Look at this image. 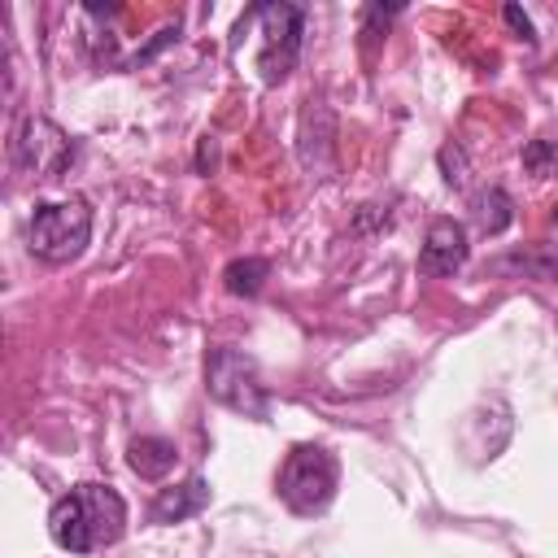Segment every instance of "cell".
<instances>
[{"mask_svg": "<svg viewBox=\"0 0 558 558\" xmlns=\"http://www.w3.org/2000/svg\"><path fill=\"white\" fill-rule=\"evenodd\" d=\"M523 166H527L532 174H549V170L558 166V144H549V140H532V144L523 148Z\"/></svg>", "mask_w": 558, "mask_h": 558, "instance_id": "cell-14", "label": "cell"}, {"mask_svg": "<svg viewBox=\"0 0 558 558\" xmlns=\"http://www.w3.org/2000/svg\"><path fill=\"white\" fill-rule=\"evenodd\" d=\"M266 275H270V262L266 257H235L222 270V283H227L231 296H257L262 283H266Z\"/></svg>", "mask_w": 558, "mask_h": 558, "instance_id": "cell-12", "label": "cell"}, {"mask_svg": "<svg viewBox=\"0 0 558 558\" xmlns=\"http://www.w3.org/2000/svg\"><path fill=\"white\" fill-rule=\"evenodd\" d=\"M205 388L218 405L244 414V418H270V392L262 384L257 362L244 349H209L205 357Z\"/></svg>", "mask_w": 558, "mask_h": 558, "instance_id": "cell-2", "label": "cell"}, {"mask_svg": "<svg viewBox=\"0 0 558 558\" xmlns=\"http://www.w3.org/2000/svg\"><path fill=\"white\" fill-rule=\"evenodd\" d=\"M466 253H471V244H466L462 222H453V218H436V222L427 227V235H423L418 270H423L427 279H445V275L462 270Z\"/></svg>", "mask_w": 558, "mask_h": 558, "instance_id": "cell-7", "label": "cell"}, {"mask_svg": "<svg viewBox=\"0 0 558 558\" xmlns=\"http://www.w3.org/2000/svg\"><path fill=\"white\" fill-rule=\"evenodd\" d=\"M87 240H92V209H87L83 196L48 201L31 218V253L48 266L74 262L87 248Z\"/></svg>", "mask_w": 558, "mask_h": 558, "instance_id": "cell-4", "label": "cell"}, {"mask_svg": "<svg viewBox=\"0 0 558 558\" xmlns=\"http://www.w3.org/2000/svg\"><path fill=\"white\" fill-rule=\"evenodd\" d=\"M475 222H480V231L484 235H501L510 222H514V205H510V196H506V187H484L480 196H475Z\"/></svg>", "mask_w": 558, "mask_h": 558, "instance_id": "cell-11", "label": "cell"}, {"mask_svg": "<svg viewBox=\"0 0 558 558\" xmlns=\"http://www.w3.org/2000/svg\"><path fill=\"white\" fill-rule=\"evenodd\" d=\"M336 484H340V466L327 445H292V453L283 458V471H279V497L288 510H296V514L327 510L336 497Z\"/></svg>", "mask_w": 558, "mask_h": 558, "instance_id": "cell-3", "label": "cell"}, {"mask_svg": "<svg viewBox=\"0 0 558 558\" xmlns=\"http://www.w3.org/2000/svg\"><path fill=\"white\" fill-rule=\"evenodd\" d=\"M253 17L262 22V52H257V70H262V83H283L301 57V31H305V13L296 4H283V0H270V4H257Z\"/></svg>", "mask_w": 558, "mask_h": 558, "instance_id": "cell-5", "label": "cell"}, {"mask_svg": "<svg viewBox=\"0 0 558 558\" xmlns=\"http://www.w3.org/2000/svg\"><path fill=\"white\" fill-rule=\"evenodd\" d=\"M493 270H506V275H527V279H545V283H558V244L519 248V253L501 257Z\"/></svg>", "mask_w": 558, "mask_h": 558, "instance_id": "cell-10", "label": "cell"}, {"mask_svg": "<svg viewBox=\"0 0 558 558\" xmlns=\"http://www.w3.org/2000/svg\"><path fill=\"white\" fill-rule=\"evenodd\" d=\"M126 462H131V471H135L140 480H161V475L174 471L179 449H174V440H166V436H135V440L126 445Z\"/></svg>", "mask_w": 558, "mask_h": 558, "instance_id": "cell-9", "label": "cell"}, {"mask_svg": "<svg viewBox=\"0 0 558 558\" xmlns=\"http://www.w3.org/2000/svg\"><path fill=\"white\" fill-rule=\"evenodd\" d=\"M205 506H209V484L201 475H192V480H183L174 488H161L153 497V506H148V519L153 523H183V519L201 514Z\"/></svg>", "mask_w": 558, "mask_h": 558, "instance_id": "cell-8", "label": "cell"}, {"mask_svg": "<svg viewBox=\"0 0 558 558\" xmlns=\"http://www.w3.org/2000/svg\"><path fill=\"white\" fill-rule=\"evenodd\" d=\"M126 532V501L109 484H78L48 510V536L65 554H92Z\"/></svg>", "mask_w": 558, "mask_h": 558, "instance_id": "cell-1", "label": "cell"}, {"mask_svg": "<svg viewBox=\"0 0 558 558\" xmlns=\"http://www.w3.org/2000/svg\"><path fill=\"white\" fill-rule=\"evenodd\" d=\"M9 153H13V166H17V170H26V174H35V179H61V170L74 161V140H70L57 122L26 113V118L13 126Z\"/></svg>", "mask_w": 558, "mask_h": 558, "instance_id": "cell-6", "label": "cell"}, {"mask_svg": "<svg viewBox=\"0 0 558 558\" xmlns=\"http://www.w3.org/2000/svg\"><path fill=\"white\" fill-rule=\"evenodd\" d=\"M436 161H440V170H445V183H449L453 192H466V183H471V161H466L462 144H445V148L436 153Z\"/></svg>", "mask_w": 558, "mask_h": 558, "instance_id": "cell-13", "label": "cell"}, {"mask_svg": "<svg viewBox=\"0 0 558 558\" xmlns=\"http://www.w3.org/2000/svg\"><path fill=\"white\" fill-rule=\"evenodd\" d=\"M501 13H506V22H510V26H514V31L523 35V39H532V22H527V13H523L519 4H506Z\"/></svg>", "mask_w": 558, "mask_h": 558, "instance_id": "cell-15", "label": "cell"}]
</instances>
